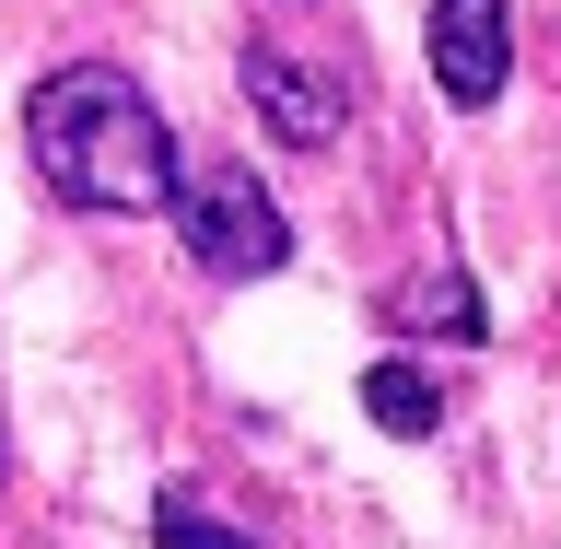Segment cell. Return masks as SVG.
Wrapping results in <instances>:
<instances>
[{
	"label": "cell",
	"instance_id": "6da1fadb",
	"mask_svg": "<svg viewBox=\"0 0 561 549\" xmlns=\"http://www.w3.org/2000/svg\"><path fill=\"white\" fill-rule=\"evenodd\" d=\"M24 152H35V175H47L70 210H94V222L175 210V175H187V152H175V129H164V105L140 94L117 59L47 70V82L24 94Z\"/></svg>",
	"mask_w": 561,
	"mask_h": 549
},
{
	"label": "cell",
	"instance_id": "5b68a950",
	"mask_svg": "<svg viewBox=\"0 0 561 549\" xmlns=\"http://www.w3.org/2000/svg\"><path fill=\"white\" fill-rule=\"evenodd\" d=\"M386 328H398V340H491V305H480V281L456 270V258H421V270L386 293Z\"/></svg>",
	"mask_w": 561,
	"mask_h": 549
},
{
	"label": "cell",
	"instance_id": "7a4b0ae2",
	"mask_svg": "<svg viewBox=\"0 0 561 549\" xmlns=\"http://www.w3.org/2000/svg\"><path fill=\"white\" fill-rule=\"evenodd\" d=\"M175 235H187V258H199L210 281H280L293 270V210L257 187V164H234V152H187V175H175Z\"/></svg>",
	"mask_w": 561,
	"mask_h": 549
},
{
	"label": "cell",
	"instance_id": "3957f363",
	"mask_svg": "<svg viewBox=\"0 0 561 549\" xmlns=\"http://www.w3.org/2000/svg\"><path fill=\"white\" fill-rule=\"evenodd\" d=\"M234 82H245V105H257V129L280 152H328L340 117H351V59H316V47H245Z\"/></svg>",
	"mask_w": 561,
	"mask_h": 549
},
{
	"label": "cell",
	"instance_id": "8992f818",
	"mask_svg": "<svg viewBox=\"0 0 561 549\" xmlns=\"http://www.w3.org/2000/svg\"><path fill=\"white\" fill-rule=\"evenodd\" d=\"M363 410H375L398 445H421V433H445V386L421 375L410 351H386V363H363Z\"/></svg>",
	"mask_w": 561,
	"mask_h": 549
},
{
	"label": "cell",
	"instance_id": "277c9868",
	"mask_svg": "<svg viewBox=\"0 0 561 549\" xmlns=\"http://www.w3.org/2000/svg\"><path fill=\"white\" fill-rule=\"evenodd\" d=\"M421 59H433V94L445 105H491L515 82V12H503V0H433Z\"/></svg>",
	"mask_w": 561,
	"mask_h": 549
},
{
	"label": "cell",
	"instance_id": "52a82bcc",
	"mask_svg": "<svg viewBox=\"0 0 561 549\" xmlns=\"http://www.w3.org/2000/svg\"><path fill=\"white\" fill-rule=\"evenodd\" d=\"M152 538H164V549H257L199 480H164V491H152Z\"/></svg>",
	"mask_w": 561,
	"mask_h": 549
}]
</instances>
